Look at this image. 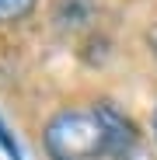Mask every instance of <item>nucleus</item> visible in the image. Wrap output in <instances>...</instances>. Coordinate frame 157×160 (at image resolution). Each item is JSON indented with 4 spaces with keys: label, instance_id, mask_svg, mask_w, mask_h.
<instances>
[{
    "label": "nucleus",
    "instance_id": "1",
    "mask_svg": "<svg viewBox=\"0 0 157 160\" xmlns=\"http://www.w3.org/2000/svg\"><path fill=\"white\" fill-rule=\"evenodd\" d=\"M42 143L49 160H105V129L94 108H63L45 122Z\"/></svg>",
    "mask_w": 157,
    "mask_h": 160
},
{
    "label": "nucleus",
    "instance_id": "2",
    "mask_svg": "<svg viewBox=\"0 0 157 160\" xmlns=\"http://www.w3.org/2000/svg\"><path fill=\"white\" fill-rule=\"evenodd\" d=\"M94 112H98V122L105 129L108 157H115V160H140L143 157V139H140L133 118H129L126 112H119L112 101H98Z\"/></svg>",
    "mask_w": 157,
    "mask_h": 160
},
{
    "label": "nucleus",
    "instance_id": "3",
    "mask_svg": "<svg viewBox=\"0 0 157 160\" xmlns=\"http://www.w3.org/2000/svg\"><path fill=\"white\" fill-rule=\"evenodd\" d=\"M39 0H0V24H14V21H24L32 11H35Z\"/></svg>",
    "mask_w": 157,
    "mask_h": 160
},
{
    "label": "nucleus",
    "instance_id": "4",
    "mask_svg": "<svg viewBox=\"0 0 157 160\" xmlns=\"http://www.w3.org/2000/svg\"><path fill=\"white\" fill-rule=\"evenodd\" d=\"M150 45H154V52H157V28L150 32Z\"/></svg>",
    "mask_w": 157,
    "mask_h": 160
},
{
    "label": "nucleus",
    "instance_id": "5",
    "mask_svg": "<svg viewBox=\"0 0 157 160\" xmlns=\"http://www.w3.org/2000/svg\"><path fill=\"white\" fill-rule=\"evenodd\" d=\"M154 139H157V108H154Z\"/></svg>",
    "mask_w": 157,
    "mask_h": 160
}]
</instances>
